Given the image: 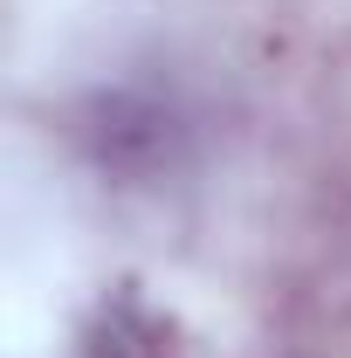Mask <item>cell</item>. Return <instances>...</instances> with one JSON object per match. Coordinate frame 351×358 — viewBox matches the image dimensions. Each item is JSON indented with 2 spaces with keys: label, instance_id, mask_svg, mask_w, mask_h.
Returning a JSON list of instances; mask_svg holds the SVG:
<instances>
[{
  "label": "cell",
  "instance_id": "obj_1",
  "mask_svg": "<svg viewBox=\"0 0 351 358\" xmlns=\"http://www.w3.org/2000/svg\"><path fill=\"white\" fill-rule=\"evenodd\" d=\"M83 358H193V338L138 282H117L83 324Z\"/></svg>",
  "mask_w": 351,
  "mask_h": 358
}]
</instances>
